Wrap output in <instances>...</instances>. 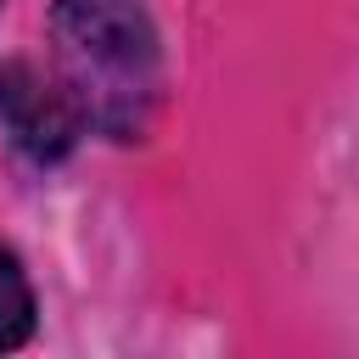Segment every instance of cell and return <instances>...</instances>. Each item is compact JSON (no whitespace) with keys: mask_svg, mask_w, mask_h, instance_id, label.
<instances>
[{"mask_svg":"<svg viewBox=\"0 0 359 359\" xmlns=\"http://www.w3.org/2000/svg\"><path fill=\"white\" fill-rule=\"evenodd\" d=\"M50 39H56V73L84 107V123L112 140H140L163 95V45L146 6L56 0Z\"/></svg>","mask_w":359,"mask_h":359,"instance_id":"obj_1","label":"cell"},{"mask_svg":"<svg viewBox=\"0 0 359 359\" xmlns=\"http://www.w3.org/2000/svg\"><path fill=\"white\" fill-rule=\"evenodd\" d=\"M0 129L28 163L45 168V163H62L90 123L56 67H39L28 56H6L0 62Z\"/></svg>","mask_w":359,"mask_h":359,"instance_id":"obj_2","label":"cell"},{"mask_svg":"<svg viewBox=\"0 0 359 359\" xmlns=\"http://www.w3.org/2000/svg\"><path fill=\"white\" fill-rule=\"evenodd\" d=\"M34 337V286L11 247H0V353L22 348Z\"/></svg>","mask_w":359,"mask_h":359,"instance_id":"obj_3","label":"cell"}]
</instances>
